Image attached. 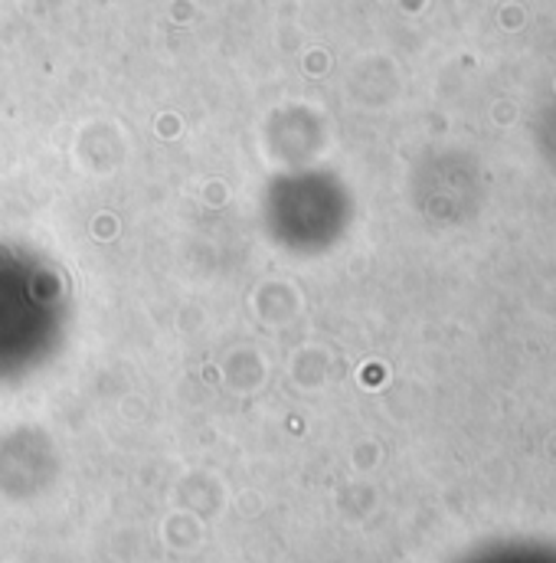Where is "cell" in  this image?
Listing matches in <instances>:
<instances>
[{
	"label": "cell",
	"mask_w": 556,
	"mask_h": 563,
	"mask_svg": "<svg viewBox=\"0 0 556 563\" xmlns=\"http://www.w3.org/2000/svg\"><path fill=\"white\" fill-rule=\"evenodd\" d=\"M73 324L63 269L26 243L0 240V387L46 371Z\"/></svg>",
	"instance_id": "obj_1"
}]
</instances>
